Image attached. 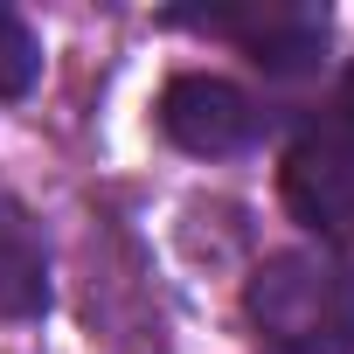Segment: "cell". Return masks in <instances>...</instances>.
Listing matches in <instances>:
<instances>
[{
	"label": "cell",
	"instance_id": "cell-1",
	"mask_svg": "<svg viewBox=\"0 0 354 354\" xmlns=\"http://www.w3.org/2000/svg\"><path fill=\"white\" fill-rule=\"evenodd\" d=\"M243 313L271 354H354V271L326 243L264 257L243 285Z\"/></svg>",
	"mask_w": 354,
	"mask_h": 354
},
{
	"label": "cell",
	"instance_id": "cell-2",
	"mask_svg": "<svg viewBox=\"0 0 354 354\" xmlns=\"http://www.w3.org/2000/svg\"><path fill=\"white\" fill-rule=\"evenodd\" d=\"M285 209L313 236L354 230V70H340L333 97L299 125L285 153Z\"/></svg>",
	"mask_w": 354,
	"mask_h": 354
},
{
	"label": "cell",
	"instance_id": "cell-3",
	"mask_svg": "<svg viewBox=\"0 0 354 354\" xmlns=\"http://www.w3.org/2000/svg\"><path fill=\"white\" fill-rule=\"evenodd\" d=\"M167 28H202L236 42L264 77H306L326 56L333 15L313 8V0H250V8H174Z\"/></svg>",
	"mask_w": 354,
	"mask_h": 354
},
{
	"label": "cell",
	"instance_id": "cell-4",
	"mask_svg": "<svg viewBox=\"0 0 354 354\" xmlns=\"http://www.w3.org/2000/svg\"><path fill=\"white\" fill-rule=\"evenodd\" d=\"M160 132L195 160H230V153H250V146L271 139V111L243 84L188 70V77H174L160 91Z\"/></svg>",
	"mask_w": 354,
	"mask_h": 354
},
{
	"label": "cell",
	"instance_id": "cell-5",
	"mask_svg": "<svg viewBox=\"0 0 354 354\" xmlns=\"http://www.w3.org/2000/svg\"><path fill=\"white\" fill-rule=\"evenodd\" d=\"M49 313V243L42 223L0 195V319H42Z\"/></svg>",
	"mask_w": 354,
	"mask_h": 354
},
{
	"label": "cell",
	"instance_id": "cell-6",
	"mask_svg": "<svg viewBox=\"0 0 354 354\" xmlns=\"http://www.w3.org/2000/svg\"><path fill=\"white\" fill-rule=\"evenodd\" d=\"M42 77V42L28 28V15L0 8V97H28Z\"/></svg>",
	"mask_w": 354,
	"mask_h": 354
}]
</instances>
